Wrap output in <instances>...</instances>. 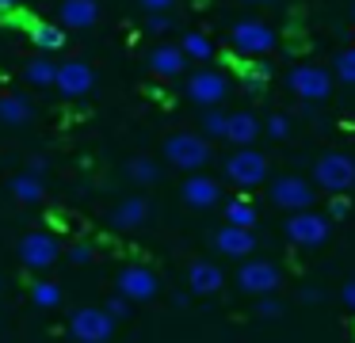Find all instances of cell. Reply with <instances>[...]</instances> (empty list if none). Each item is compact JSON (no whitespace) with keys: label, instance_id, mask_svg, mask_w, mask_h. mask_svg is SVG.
<instances>
[{"label":"cell","instance_id":"34","mask_svg":"<svg viewBox=\"0 0 355 343\" xmlns=\"http://www.w3.org/2000/svg\"><path fill=\"white\" fill-rule=\"evenodd\" d=\"M88 259H92V244H73V248H69V263L85 267Z\"/></svg>","mask_w":355,"mask_h":343},{"label":"cell","instance_id":"31","mask_svg":"<svg viewBox=\"0 0 355 343\" xmlns=\"http://www.w3.org/2000/svg\"><path fill=\"white\" fill-rule=\"evenodd\" d=\"M263 130H268V137H291V118H283V114H271L268 122H263Z\"/></svg>","mask_w":355,"mask_h":343},{"label":"cell","instance_id":"22","mask_svg":"<svg viewBox=\"0 0 355 343\" xmlns=\"http://www.w3.org/2000/svg\"><path fill=\"white\" fill-rule=\"evenodd\" d=\"M27 118H31L27 99H19V96H4V99H0V122H8V126H24Z\"/></svg>","mask_w":355,"mask_h":343},{"label":"cell","instance_id":"15","mask_svg":"<svg viewBox=\"0 0 355 343\" xmlns=\"http://www.w3.org/2000/svg\"><path fill=\"white\" fill-rule=\"evenodd\" d=\"M214 244H218V252L222 256H252L256 252V233L248 225H225V229H218V236H214Z\"/></svg>","mask_w":355,"mask_h":343},{"label":"cell","instance_id":"38","mask_svg":"<svg viewBox=\"0 0 355 343\" xmlns=\"http://www.w3.org/2000/svg\"><path fill=\"white\" fill-rule=\"evenodd\" d=\"M340 294H344V305H347V309H355V282H344V290H340Z\"/></svg>","mask_w":355,"mask_h":343},{"label":"cell","instance_id":"21","mask_svg":"<svg viewBox=\"0 0 355 343\" xmlns=\"http://www.w3.org/2000/svg\"><path fill=\"white\" fill-rule=\"evenodd\" d=\"M12 195L19 198V202H42V195H46V187H42V179L39 175H16L12 179Z\"/></svg>","mask_w":355,"mask_h":343},{"label":"cell","instance_id":"24","mask_svg":"<svg viewBox=\"0 0 355 343\" xmlns=\"http://www.w3.org/2000/svg\"><path fill=\"white\" fill-rule=\"evenodd\" d=\"M54 61H46V58H35V61H27V80L35 84V88H50V84H54Z\"/></svg>","mask_w":355,"mask_h":343},{"label":"cell","instance_id":"29","mask_svg":"<svg viewBox=\"0 0 355 343\" xmlns=\"http://www.w3.org/2000/svg\"><path fill=\"white\" fill-rule=\"evenodd\" d=\"M336 76L344 84H355V46H352V50H340L336 53Z\"/></svg>","mask_w":355,"mask_h":343},{"label":"cell","instance_id":"8","mask_svg":"<svg viewBox=\"0 0 355 343\" xmlns=\"http://www.w3.org/2000/svg\"><path fill=\"white\" fill-rule=\"evenodd\" d=\"M225 96H230V80L222 73H214V69L191 73V80H187V99L199 107H218Z\"/></svg>","mask_w":355,"mask_h":343},{"label":"cell","instance_id":"39","mask_svg":"<svg viewBox=\"0 0 355 343\" xmlns=\"http://www.w3.org/2000/svg\"><path fill=\"white\" fill-rule=\"evenodd\" d=\"M302 301H321V290H302Z\"/></svg>","mask_w":355,"mask_h":343},{"label":"cell","instance_id":"5","mask_svg":"<svg viewBox=\"0 0 355 343\" xmlns=\"http://www.w3.org/2000/svg\"><path fill=\"white\" fill-rule=\"evenodd\" d=\"M313 183L324 191H347L355 183V160L344 152H324L313 164Z\"/></svg>","mask_w":355,"mask_h":343},{"label":"cell","instance_id":"16","mask_svg":"<svg viewBox=\"0 0 355 343\" xmlns=\"http://www.w3.org/2000/svg\"><path fill=\"white\" fill-rule=\"evenodd\" d=\"M180 195H184V202L191 206V210H207V206H214L218 198H222V187H218V179H210V175H191V179L180 187Z\"/></svg>","mask_w":355,"mask_h":343},{"label":"cell","instance_id":"20","mask_svg":"<svg viewBox=\"0 0 355 343\" xmlns=\"http://www.w3.org/2000/svg\"><path fill=\"white\" fill-rule=\"evenodd\" d=\"M184 65H187V58H184L180 46H157V50L149 53V69H153L157 76H168V80L184 73Z\"/></svg>","mask_w":355,"mask_h":343},{"label":"cell","instance_id":"42","mask_svg":"<svg viewBox=\"0 0 355 343\" xmlns=\"http://www.w3.org/2000/svg\"><path fill=\"white\" fill-rule=\"evenodd\" d=\"M352 15H355V8H352Z\"/></svg>","mask_w":355,"mask_h":343},{"label":"cell","instance_id":"36","mask_svg":"<svg viewBox=\"0 0 355 343\" xmlns=\"http://www.w3.org/2000/svg\"><path fill=\"white\" fill-rule=\"evenodd\" d=\"M141 8H149V12H168L172 4H176V0H138Z\"/></svg>","mask_w":355,"mask_h":343},{"label":"cell","instance_id":"41","mask_svg":"<svg viewBox=\"0 0 355 343\" xmlns=\"http://www.w3.org/2000/svg\"><path fill=\"white\" fill-rule=\"evenodd\" d=\"M248 4H268V0H248Z\"/></svg>","mask_w":355,"mask_h":343},{"label":"cell","instance_id":"40","mask_svg":"<svg viewBox=\"0 0 355 343\" xmlns=\"http://www.w3.org/2000/svg\"><path fill=\"white\" fill-rule=\"evenodd\" d=\"M12 4H16V0H0V8H4V12H8V8H12Z\"/></svg>","mask_w":355,"mask_h":343},{"label":"cell","instance_id":"9","mask_svg":"<svg viewBox=\"0 0 355 343\" xmlns=\"http://www.w3.org/2000/svg\"><path fill=\"white\" fill-rule=\"evenodd\" d=\"M119 294L126 301H153L161 294V279L149 267H123L119 271Z\"/></svg>","mask_w":355,"mask_h":343},{"label":"cell","instance_id":"37","mask_svg":"<svg viewBox=\"0 0 355 343\" xmlns=\"http://www.w3.org/2000/svg\"><path fill=\"white\" fill-rule=\"evenodd\" d=\"M27 172L42 179V172H46V157H31V160H27Z\"/></svg>","mask_w":355,"mask_h":343},{"label":"cell","instance_id":"14","mask_svg":"<svg viewBox=\"0 0 355 343\" xmlns=\"http://www.w3.org/2000/svg\"><path fill=\"white\" fill-rule=\"evenodd\" d=\"M100 23V0H62L58 27L62 30H88Z\"/></svg>","mask_w":355,"mask_h":343},{"label":"cell","instance_id":"1","mask_svg":"<svg viewBox=\"0 0 355 343\" xmlns=\"http://www.w3.org/2000/svg\"><path fill=\"white\" fill-rule=\"evenodd\" d=\"M164 160L172 168H180V172H199L210 160V145L199 134H172L164 141Z\"/></svg>","mask_w":355,"mask_h":343},{"label":"cell","instance_id":"7","mask_svg":"<svg viewBox=\"0 0 355 343\" xmlns=\"http://www.w3.org/2000/svg\"><path fill=\"white\" fill-rule=\"evenodd\" d=\"M115 332V317L107 309H77L69 317V335L73 340H85V343H100L111 340Z\"/></svg>","mask_w":355,"mask_h":343},{"label":"cell","instance_id":"12","mask_svg":"<svg viewBox=\"0 0 355 343\" xmlns=\"http://www.w3.org/2000/svg\"><path fill=\"white\" fill-rule=\"evenodd\" d=\"M92 84H96V73L85 61H65V65L54 69V88L62 91V96H88Z\"/></svg>","mask_w":355,"mask_h":343},{"label":"cell","instance_id":"3","mask_svg":"<svg viewBox=\"0 0 355 343\" xmlns=\"http://www.w3.org/2000/svg\"><path fill=\"white\" fill-rule=\"evenodd\" d=\"M225 175H230L237 187H256V183L268 179V157L256 152L252 145H237V152L225 160Z\"/></svg>","mask_w":355,"mask_h":343},{"label":"cell","instance_id":"11","mask_svg":"<svg viewBox=\"0 0 355 343\" xmlns=\"http://www.w3.org/2000/svg\"><path fill=\"white\" fill-rule=\"evenodd\" d=\"M268 195H271V202H275L279 210H306V206H313V187H309L306 179H298V175L275 179Z\"/></svg>","mask_w":355,"mask_h":343},{"label":"cell","instance_id":"28","mask_svg":"<svg viewBox=\"0 0 355 343\" xmlns=\"http://www.w3.org/2000/svg\"><path fill=\"white\" fill-rule=\"evenodd\" d=\"M225 221H230V225H256V210L245 198H233V202L225 206Z\"/></svg>","mask_w":355,"mask_h":343},{"label":"cell","instance_id":"2","mask_svg":"<svg viewBox=\"0 0 355 343\" xmlns=\"http://www.w3.org/2000/svg\"><path fill=\"white\" fill-rule=\"evenodd\" d=\"M286 84H291V91L298 99L321 103V99H329V91H332V73L321 69V65H294L291 76H286Z\"/></svg>","mask_w":355,"mask_h":343},{"label":"cell","instance_id":"26","mask_svg":"<svg viewBox=\"0 0 355 343\" xmlns=\"http://www.w3.org/2000/svg\"><path fill=\"white\" fill-rule=\"evenodd\" d=\"M126 175H130V183H141V187H146V183H153L157 175H161V168L149 157H134L130 164H126Z\"/></svg>","mask_w":355,"mask_h":343},{"label":"cell","instance_id":"6","mask_svg":"<svg viewBox=\"0 0 355 343\" xmlns=\"http://www.w3.org/2000/svg\"><path fill=\"white\" fill-rule=\"evenodd\" d=\"M332 229V218L329 213H317V210H291V221H286V236H291L294 244H306V248H313V244H321L324 236H329Z\"/></svg>","mask_w":355,"mask_h":343},{"label":"cell","instance_id":"23","mask_svg":"<svg viewBox=\"0 0 355 343\" xmlns=\"http://www.w3.org/2000/svg\"><path fill=\"white\" fill-rule=\"evenodd\" d=\"M184 58H191V61H210L214 58V46H210V38L207 35H199V30H191V35H184Z\"/></svg>","mask_w":355,"mask_h":343},{"label":"cell","instance_id":"30","mask_svg":"<svg viewBox=\"0 0 355 343\" xmlns=\"http://www.w3.org/2000/svg\"><path fill=\"white\" fill-rule=\"evenodd\" d=\"M225 118H230V114H222V111H214V107H207V114H202V130H207L210 137H222V134H225Z\"/></svg>","mask_w":355,"mask_h":343},{"label":"cell","instance_id":"13","mask_svg":"<svg viewBox=\"0 0 355 343\" xmlns=\"http://www.w3.org/2000/svg\"><path fill=\"white\" fill-rule=\"evenodd\" d=\"M237 282L245 294H271L279 286V267L268 263V259H252V263H241Z\"/></svg>","mask_w":355,"mask_h":343},{"label":"cell","instance_id":"10","mask_svg":"<svg viewBox=\"0 0 355 343\" xmlns=\"http://www.w3.org/2000/svg\"><path fill=\"white\" fill-rule=\"evenodd\" d=\"M58 256H62V252H58V240L50 233H27L24 240H19V259H24V267H31V271L54 267Z\"/></svg>","mask_w":355,"mask_h":343},{"label":"cell","instance_id":"17","mask_svg":"<svg viewBox=\"0 0 355 343\" xmlns=\"http://www.w3.org/2000/svg\"><path fill=\"white\" fill-rule=\"evenodd\" d=\"M146 218H149V206H146V198H138V195L123 198V202L111 210V225L123 229V233H130V229H141V225H146Z\"/></svg>","mask_w":355,"mask_h":343},{"label":"cell","instance_id":"25","mask_svg":"<svg viewBox=\"0 0 355 343\" xmlns=\"http://www.w3.org/2000/svg\"><path fill=\"white\" fill-rule=\"evenodd\" d=\"M31 38H35L39 50H58V46H65V30L54 27V23H39V27L31 30Z\"/></svg>","mask_w":355,"mask_h":343},{"label":"cell","instance_id":"18","mask_svg":"<svg viewBox=\"0 0 355 343\" xmlns=\"http://www.w3.org/2000/svg\"><path fill=\"white\" fill-rule=\"evenodd\" d=\"M187 286H191L195 294H218V290L225 286V274H222V267L199 259V263L187 267Z\"/></svg>","mask_w":355,"mask_h":343},{"label":"cell","instance_id":"32","mask_svg":"<svg viewBox=\"0 0 355 343\" xmlns=\"http://www.w3.org/2000/svg\"><path fill=\"white\" fill-rule=\"evenodd\" d=\"M146 30H149V35H168V30H172V19H168V15H149V19H146Z\"/></svg>","mask_w":355,"mask_h":343},{"label":"cell","instance_id":"27","mask_svg":"<svg viewBox=\"0 0 355 343\" xmlns=\"http://www.w3.org/2000/svg\"><path fill=\"white\" fill-rule=\"evenodd\" d=\"M31 301L39 305V309H54V305L62 301V286H58V282H35Z\"/></svg>","mask_w":355,"mask_h":343},{"label":"cell","instance_id":"33","mask_svg":"<svg viewBox=\"0 0 355 343\" xmlns=\"http://www.w3.org/2000/svg\"><path fill=\"white\" fill-rule=\"evenodd\" d=\"M107 313H111L115 320H126V317H130V301H126L123 294H119V297H111V301H107Z\"/></svg>","mask_w":355,"mask_h":343},{"label":"cell","instance_id":"35","mask_svg":"<svg viewBox=\"0 0 355 343\" xmlns=\"http://www.w3.org/2000/svg\"><path fill=\"white\" fill-rule=\"evenodd\" d=\"M279 313H283V305H279V301H271V297H268V301H260V309H256V317H263V320H275Z\"/></svg>","mask_w":355,"mask_h":343},{"label":"cell","instance_id":"19","mask_svg":"<svg viewBox=\"0 0 355 343\" xmlns=\"http://www.w3.org/2000/svg\"><path fill=\"white\" fill-rule=\"evenodd\" d=\"M260 118L256 114H248V111H241V114H230L225 118V141H233V145H252L256 137H260Z\"/></svg>","mask_w":355,"mask_h":343},{"label":"cell","instance_id":"4","mask_svg":"<svg viewBox=\"0 0 355 343\" xmlns=\"http://www.w3.org/2000/svg\"><path fill=\"white\" fill-rule=\"evenodd\" d=\"M230 42H233V50L245 53V58H263V53L275 50V30L260 19H245V23L233 27Z\"/></svg>","mask_w":355,"mask_h":343}]
</instances>
